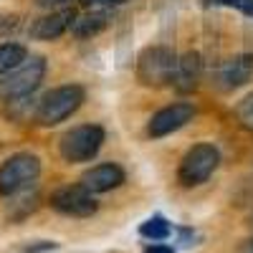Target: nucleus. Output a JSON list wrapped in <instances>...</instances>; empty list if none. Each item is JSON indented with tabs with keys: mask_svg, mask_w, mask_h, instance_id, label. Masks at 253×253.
Returning <instances> with one entry per match:
<instances>
[{
	"mask_svg": "<svg viewBox=\"0 0 253 253\" xmlns=\"http://www.w3.org/2000/svg\"><path fill=\"white\" fill-rule=\"evenodd\" d=\"M101 144H104V129L99 124H79L61 137L58 152L66 162L79 165V162H91L99 155Z\"/></svg>",
	"mask_w": 253,
	"mask_h": 253,
	"instance_id": "5",
	"label": "nucleus"
},
{
	"mask_svg": "<svg viewBox=\"0 0 253 253\" xmlns=\"http://www.w3.org/2000/svg\"><path fill=\"white\" fill-rule=\"evenodd\" d=\"M177 53L167 46H150L144 48L137 58V79L142 86H152V89H162L170 86L175 81V71H177Z\"/></svg>",
	"mask_w": 253,
	"mask_h": 253,
	"instance_id": "2",
	"label": "nucleus"
},
{
	"mask_svg": "<svg viewBox=\"0 0 253 253\" xmlns=\"http://www.w3.org/2000/svg\"><path fill=\"white\" fill-rule=\"evenodd\" d=\"M26 58H28L26 46H20V43H0V76L15 71Z\"/></svg>",
	"mask_w": 253,
	"mask_h": 253,
	"instance_id": "15",
	"label": "nucleus"
},
{
	"mask_svg": "<svg viewBox=\"0 0 253 253\" xmlns=\"http://www.w3.org/2000/svg\"><path fill=\"white\" fill-rule=\"evenodd\" d=\"M74 20H76V10L74 8L51 10L48 15L38 18L36 23L31 26V38H36V41H56L74 26Z\"/></svg>",
	"mask_w": 253,
	"mask_h": 253,
	"instance_id": "10",
	"label": "nucleus"
},
{
	"mask_svg": "<svg viewBox=\"0 0 253 253\" xmlns=\"http://www.w3.org/2000/svg\"><path fill=\"white\" fill-rule=\"evenodd\" d=\"M195 117V107L187 101H177V104H170V107L160 109L150 124H147V134L155 137V139H162L167 134H172L177 129H182V126Z\"/></svg>",
	"mask_w": 253,
	"mask_h": 253,
	"instance_id": "8",
	"label": "nucleus"
},
{
	"mask_svg": "<svg viewBox=\"0 0 253 253\" xmlns=\"http://www.w3.org/2000/svg\"><path fill=\"white\" fill-rule=\"evenodd\" d=\"M200 76H203V61L195 51H187L177 58V71H175V81H172V86L177 91H193L198 89V84H200Z\"/></svg>",
	"mask_w": 253,
	"mask_h": 253,
	"instance_id": "12",
	"label": "nucleus"
},
{
	"mask_svg": "<svg viewBox=\"0 0 253 253\" xmlns=\"http://www.w3.org/2000/svg\"><path fill=\"white\" fill-rule=\"evenodd\" d=\"M220 165V152L213 144H193L190 150L182 155L177 165V182L182 187H198L210 180Z\"/></svg>",
	"mask_w": 253,
	"mask_h": 253,
	"instance_id": "4",
	"label": "nucleus"
},
{
	"mask_svg": "<svg viewBox=\"0 0 253 253\" xmlns=\"http://www.w3.org/2000/svg\"><path fill=\"white\" fill-rule=\"evenodd\" d=\"M144 253H175L170 246H165V243H150L144 248Z\"/></svg>",
	"mask_w": 253,
	"mask_h": 253,
	"instance_id": "20",
	"label": "nucleus"
},
{
	"mask_svg": "<svg viewBox=\"0 0 253 253\" xmlns=\"http://www.w3.org/2000/svg\"><path fill=\"white\" fill-rule=\"evenodd\" d=\"M79 182L86 187L89 193L101 195V193H109V190H117L124 182V170L117 162H101V165H94L91 170L84 172Z\"/></svg>",
	"mask_w": 253,
	"mask_h": 253,
	"instance_id": "9",
	"label": "nucleus"
},
{
	"mask_svg": "<svg viewBox=\"0 0 253 253\" xmlns=\"http://www.w3.org/2000/svg\"><path fill=\"white\" fill-rule=\"evenodd\" d=\"M69 0H36L38 8H46V10H58V8H66Z\"/></svg>",
	"mask_w": 253,
	"mask_h": 253,
	"instance_id": "19",
	"label": "nucleus"
},
{
	"mask_svg": "<svg viewBox=\"0 0 253 253\" xmlns=\"http://www.w3.org/2000/svg\"><path fill=\"white\" fill-rule=\"evenodd\" d=\"M101 3H107V5H122L124 0H101Z\"/></svg>",
	"mask_w": 253,
	"mask_h": 253,
	"instance_id": "22",
	"label": "nucleus"
},
{
	"mask_svg": "<svg viewBox=\"0 0 253 253\" xmlns=\"http://www.w3.org/2000/svg\"><path fill=\"white\" fill-rule=\"evenodd\" d=\"M41 175V160L31 152L10 155L0 165V198H15L36 185Z\"/></svg>",
	"mask_w": 253,
	"mask_h": 253,
	"instance_id": "3",
	"label": "nucleus"
},
{
	"mask_svg": "<svg viewBox=\"0 0 253 253\" xmlns=\"http://www.w3.org/2000/svg\"><path fill=\"white\" fill-rule=\"evenodd\" d=\"M53 248H56V243H51V241H36L31 246H23L26 253H41V251H53Z\"/></svg>",
	"mask_w": 253,
	"mask_h": 253,
	"instance_id": "18",
	"label": "nucleus"
},
{
	"mask_svg": "<svg viewBox=\"0 0 253 253\" xmlns=\"http://www.w3.org/2000/svg\"><path fill=\"white\" fill-rule=\"evenodd\" d=\"M251 79H253V53H238L233 58H228L218 71V81L225 91L246 86Z\"/></svg>",
	"mask_w": 253,
	"mask_h": 253,
	"instance_id": "11",
	"label": "nucleus"
},
{
	"mask_svg": "<svg viewBox=\"0 0 253 253\" xmlns=\"http://www.w3.org/2000/svg\"><path fill=\"white\" fill-rule=\"evenodd\" d=\"M81 104H84V89L79 84H63V86H56L41 96L36 122L41 126H56L66 122L71 114H76Z\"/></svg>",
	"mask_w": 253,
	"mask_h": 253,
	"instance_id": "1",
	"label": "nucleus"
},
{
	"mask_svg": "<svg viewBox=\"0 0 253 253\" xmlns=\"http://www.w3.org/2000/svg\"><path fill=\"white\" fill-rule=\"evenodd\" d=\"M81 5H94V3H101V0H79Z\"/></svg>",
	"mask_w": 253,
	"mask_h": 253,
	"instance_id": "23",
	"label": "nucleus"
},
{
	"mask_svg": "<svg viewBox=\"0 0 253 253\" xmlns=\"http://www.w3.org/2000/svg\"><path fill=\"white\" fill-rule=\"evenodd\" d=\"M208 5H225V8H236L243 15L253 18V0H205Z\"/></svg>",
	"mask_w": 253,
	"mask_h": 253,
	"instance_id": "17",
	"label": "nucleus"
},
{
	"mask_svg": "<svg viewBox=\"0 0 253 253\" xmlns=\"http://www.w3.org/2000/svg\"><path fill=\"white\" fill-rule=\"evenodd\" d=\"M170 233H172V225H170V220H167L165 215H152V218H147L139 225V236L147 238V241H152V243L167 241Z\"/></svg>",
	"mask_w": 253,
	"mask_h": 253,
	"instance_id": "14",
	"label": "nucleus"
},
{
	"mask_svg": "<svg viewBox=\"0 0 253 253\" xmlns=\"http://www.w3.org/2000/svg\"><path fill=\"white\" fill-rule=\"evenodd\" d=\"M107 23H109V15L107 13H104V10H91V13L76 15L71 31L79 38H91V36H96V33H101L104 28H107Z\"/></svg>",
	"mask_w": 253,
	"mask_h": 253,
	"instance_id": "13",
	"label": "nucleus"
},
{
	"mask_svg": "<svg viewBox=\"0 0 253 253\" xmlns=\"http://www.w3.org/2000/svg\"><path fill=\"white\" fill-rule=\"evenodd\" d=\"M48 203L56 213L66 215V218H91L99 210L96 195L89 193L81 182L79 185H63V187L53 190Z\"/></svg>",
	"mask_w": 253,
	"mask_h": 253,
	"instance_id": "7",
	"label": "nucleus"
},
{
	"mask_svg": "<svg viewBox=\"0 0 253 253\" xmlns=\"http://www.w3.org/2000/svg\"><path fill=\"white\" fill-rule=\"evenodd\" d=\"M236 117L243 126H248V129H253V94H248L243 101H238L236 107Z\"/></svg>",
	"mask_w": 253,
	"mask_h": 253,
	"instance_id": "16",
	"label": "nucleus"
},
{
	"mask_svg": "<svg viewBox=\"0 0 253 253\" xmlns=\"http://www.w3.org/2000/svg\"><path fill=\"white\" fill-rule=\"evenodd\" d=\"M46 58L43 56H28L15 71H10L5 79H0V96L13 99V96H28L33 94L41 81L46 76Z\"/></svg>",
	"mask_w": 253,
	"mask_h": 253,
	"instance_id": "6",
	"label": "nucleus"
},
{
	"mask_svg": "<svg viewBox=\"0 0 253 253\" xmlns=\"http://www.w3.org/2000/svg\"><path fill=\"white\" fill-rule=\"evenodd\" d=\"M238 253H253V238H251V241H246V243H241Z\"/></svg>",
	"mask_w": 253,
	"mask_h": 253,
	"instance_id": "21",
	"label": "nucleus"
}]
</instances>
